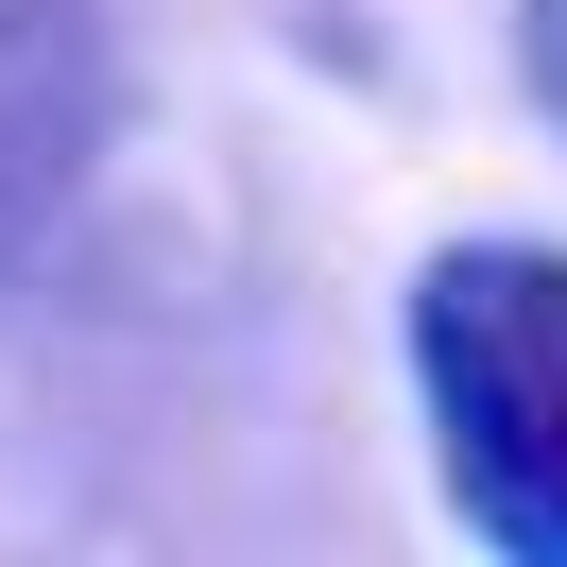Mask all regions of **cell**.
Returning a JSON list of instances; mask_svg holds the SVG:
<instances>
[{
	"instance_id": "cell-1",
	"label": "cell",
	"mask_w": 567,
	"mask_h": 567,
	"mask_svg": "<svg viewBox=\"0 0 567 567\" xmlns=\"http://www.w3.org/2000/svg\"><path fill=\"white\" fill-rule=\"evenodd\" d=\"M413 395L482 550L567 567V241H447L413 258Z\"/></svg>"
},
{
	"instance_id": "cell-2",
	"label": "cell",
	"mask_w": 567,
	"mask_h": 567,
	"mask_svg": "<svg viewBox=\"0 0 567 567\" xmlns=\"http://www.w3.org/2000/svg\"><path fill=\"white\" fill-rule=\"evenodd\" d=\"M516 86H533V121L567 138V0H516Z\"/></svg>"
}]
</instances>
